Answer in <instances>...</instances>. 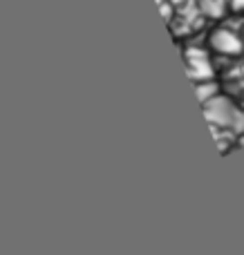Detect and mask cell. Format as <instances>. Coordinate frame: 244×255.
Wrapping results in <instances>:
<instances>
[{"label":"cell","instance_id":"cell-2","mask_svg":"<svg viewBox=\"0 0 244 255\" xmlns=\"http://www.w3.org/2000/svg\"><path fill=\"white\" fill-rule=\"evenodd\" d=\"M211 47L220 54H229V56H233V54L242 52L244 45H242L240 36H238L236 31L222 27V29H215L213 34H211Z\"/></svg>","mask_w":244,"mask_h":255},{"label":"cell","instance_id":"cell-3","mask_svg":"<svg viewBox=\"0 0 244 255\" xmlns=\"http://www.w3.org/2000/svg\"><path fill=\"white\" fill-rule=\"evenodd\" d=\"M186 67H188V74H191L193 81H206L213 76V67H211V63H209V56H206L202 49H188Z\"/></svg>","mask_w":244,"mask_h":255},{"label":"cell","instance_id":"cell-1","mask_svg":"<svg viewBox=\"0 0 244 255\" xmlns=\"http://www.w3.org/2000/svg\"><path fill=\"white\" fill-rule=\"evenodd\" d=\"M204 110H206V119L215 128H224V130L231 132H244V112L231 99L218 94L215 99L204 103Z\"/></svg>","mask_w":244,"mask_h":255},{"label":"cell","instance_id":"cell-4","mask_svg":"<svg viewBox=\"0 0 244 255\" xmlns=\"http://www.w3.org/2000/svg\"><path fill=\"white\" fill-rule=\"evenodd\" d=\"M197 97H200L202 103H206V101H211V99H215V97H218V85H215L211 79L197 81Z\"/></svg>","mask_w":244,"mask_h":255},{"label":"cell","instance_id":"cell-5","mask_svg":"<svg viewBox=\"0 0 244 255\" xmlns=\"http://www.w3.org/2000/svg\"><path fill=\"white\" fill-rule=\"evenodd\" d=\"M224 2H227V0H200L202 9H204L206 13H211V16H220V13L224 11Z\"/></svg>","mask_w":244,"mask_h":255},{"label":"cell","instance_id":"cell-6","mask_svg":"<svg viewBox=\"0 0 244 255\" xmlns=\"http://www.w3.org/2000/svg\"><path fill=\"white\" fill-rule=\"evenodd\" d=\"M229 4H231L236 11H242L244 9V0H229Z\"/></svg>","mask_w":244,"mask_h":255}]
</instances>
